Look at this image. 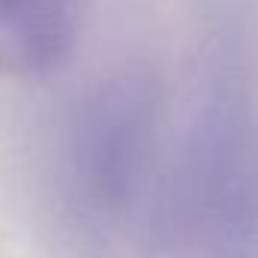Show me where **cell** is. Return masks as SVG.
<instances>
[{"instance_id":"6da1fadb","label":"cell","mask_w":258,"mask_h":258,"mask_svg":"<svg viewBox=\"0 0 258 258\" xmlns=\"http://www.w3.org/2000/svg\"><path fill=\"white\" fill-rule=\"evenodd\" d=\"M162 129V96L150 75L120 72L75 108L63 147L75 213L102 234L123 228L150 189Z\"/></svg>"},{"instance_id":"7a4b0ae2","label":"cell","mask_w":258,"mask_h":258,"mask_svg":"<svg viewBox=\"0 0 258 258\" xmlns=\"http://www.w3.org/2000/svg\"><path fill=\"white\" fill-rule=\"evenodd\" d=\"M84 0H0V72H45L69 54Z\"/></svg>"}]
</instances>
